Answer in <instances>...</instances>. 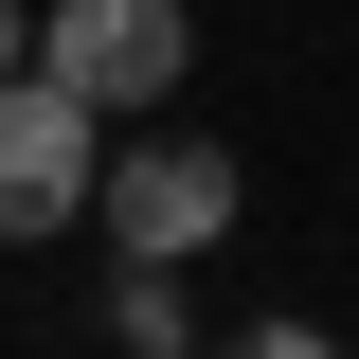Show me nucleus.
<instances>
[{"label": "nucleus", "instance_id": "nucleus-1", "mask_svg": "<svg viewBox=\"0 0 359 359\" xmlns=\"http://www.w3.org/2000/svg\"><path fill=\"white\" fill-rule=\"evenodd\" d=\"M90 180H108V108L72 72H0V252H36V233H90Z\"/></svg>", "mask_w": 359, "mask_h": 359}, {"label": "nucleus", "instance_id": "nucleus-2", "mask_svg": "<svg viewBox=\"0 0 359 359\" xmlns=\"http://www.w3.org/2000/svg\"><path fill=\"white\" fill-rule=\"evenodd\" d=\"M90 216H108V252H144V269H198V252L233 233V144H198V126H144V144H108Z\"/></svg>", "mask_w": 359, "mask_h": 359}, {"label": "nucleus", "instance_id": "nucleus-3", "mask_svg": "<svg viewBox=\"0 0 359 359\" xmlns=\"http://www.w3.org/2000/svg\"><path fill=\"white\" fill-rule=\"evenodd\" d=\"M36 72H72L90 108H162L198 72V18L180 0H36Z\"/></svg>", "mask_w": 359, "mask_h": 359}, {"label": "nucleus", "instance_id": "nucleus-4", "mask_svg": "<svg viewBox=\"0 0 359 359\" xmlns=\"http://www.w3.org/2000/svg\"><path fill=\"white\" fill-rule=\"evenodd\" d=\"M108 341H126V359H180V341H198L180 269H144V252H126V287H108Z\"/></svg>", "mask_w": 359, "mask_h": 359}, {"label": "nucleus", "instance_id": "nucleus-5", "mask_svg": "<svg viewBox=\"0 0 359 359\" xmlns=\"http://www.w3.org/2000/svg\"><path fill=\"white\" fill-rule=\"evenodd\" d=\"M18 54H36V0H0V72H18Z\"/></svg>", "mask_w": 359, "mask_h": 359}]
</instances>
